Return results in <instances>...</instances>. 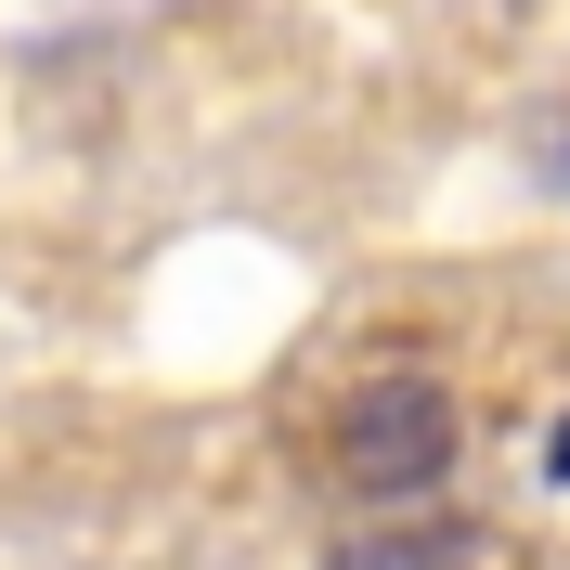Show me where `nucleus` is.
Instances as JSON below:
<instances>
[{
	"mask_svg": "<svg viewBox=\"0 0 570 570\" xmlns=\"http://www.w3.org/2000/svg\"><path fill=\"white\" fill-rule=\"evenodd\" d=\"M324 570H480V532H402V519H376V532L324 544Z\"/></svg>",
	"mask_w": 570,
	"mask_h": 570,
	"instance_id": "2",
	"label": "nucleus"
},
{
	"mask_svg": "<svg viewBox=\"0 0 570 570\" xmlns=\"http://www.w3.org/2000/svg\"><path fill=\"white\" fill-rule=\"evenodd\" d=\"M324 454H337V480L390 519V505H428L441 480H454L466 415H454L441 376H363V390L337 402V428H324Z\"/></svg>",
	"mask_w": 570,
	"mask_h": 570,
	"instance_id": "1",
	"label": "nucleus"
},
{
	"mask_svg": "<svg viewBox=\"0 0 570 570\" xmlns=\"http://www.w3.org/2000/svg\"><path fill=\"white\" fill-rule=\"evenodd\" d=\"M544 480H570V415H558V428H544Z\"/></svg>",
	"mask_w": 570,
	"mask_h": 570,
	"instance_id": "3",
	"label": "nucleus"
}]
</instances>
